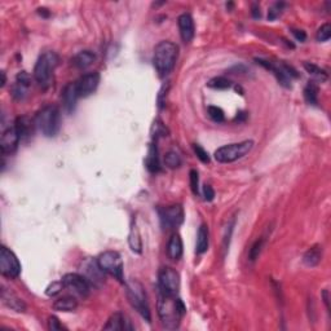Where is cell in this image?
Segmentation results:
<instances>
[{
  "mask_svg": "<svg viewBox=\"0 0 331 331\" xmlns=\"http://www.w3.org/2000/svg\"><path fill=\"white\" fill-rule=\"evenodd\" d=\"M185 312L186 308L181 299L161 293L158 300V316L164 328L176 330Z\"/></svg>",
  "mask_w": 331,
  "mask_h": 331,
  "instance_id": "1",
  "label": "cell"
},
{
  "mask_svg": "<svg viewBox=\"0 0 331 331\" xmlns=\"http://www.w3.org/2000/svg\"><path fill=\"white\" fill-rule=\"evenodd\" d=\"M179 47L175 43L163 40L154 48L153 65L159 77H166L173 70L178 61Z\"/></svg>",
  "mask_w": 331,
  "mask_h": 331,
  "instance_id": "2",
  "label": "cell"
},
{
  "mask_svg": "<svg viewBox=\"0 0 331 331\" xmlns=\"http://www.w3.org/2000/svg\"><path fill=\"white\" fill-rule=\"evenodd\" d=\"M58 62H60V58H58L57 53L53 52V51L44 52L38 58L35 68H34V79L38 83L39 87L43 88V90L50 87L53 73H55Z\"/></svg>",
  "mask_w": 331,
  "mask_h": 331,
  "instance_id": "3",
  "label": "cell"
},
{
  "mask_svg": "<svg viewBox=\"0 0 331 331\" xmlns=\"http://www.w3.org/2000/svg\"><path fill=\"white\" fill-rule=\"evenodd\" d=\"M35 124L46 137H53L58 134L61 127V113L55 105H47L39 110L35 117Z\"/></svg>",
  "mask_w": 331,
  "mask_h": 331,
  "instance_id": "4",
  "label": "cell"
},
{
  "mask_svg": "<svg viewBox=\"0 0 331 331\" xmlns=\"http://www.w3.org/2000/svg\"><path fill=\"white\" fill-rule=\"evenodd\" d=\"M126 295L132 308L135 311H137V313L144 320L150 322V310H149L148 299H146V293L144 290V286L137 279H129V281L126 282Z\"/></svg>",
  "mask_w": 331,
  "mask_h": 331,
  "instance_id": "5",
  "label": "cell"
},
{
  "mask_svg": "<svg viewBox=\"0 0 331 331\" xmlns=\"http://www.w3.org/2000/svg\"><path fill=\"white\" fill-rule=\"evenodd\" d=\"M254 148L252 140H245L241 143L224 145L215 151V159L220 163H232L246 157Z\"/></svg>",
  "mask_w": 331,
  "mask_h": 331,
  "instance_id": "6",
  "label": "cell"
},
{
  "mask_svg": "<svg viewBox=\"0 0 331 331\" xmlns=\"http://www.w3.org/2000/svg\"><path fill=\"white\" fill-rule=\"evenodd\" d=\"M97 263L100 268L105 273L110 274L118 279L119 282L124 283V274H123V260L122 256L117 251H105L97 257Z\"/></svg>",
  "mask_w": 331,
  "mask_h": 331,
  "instance_id": "7",
  "label": "cell"
},
{
  "mask_svg": "<svg viewBox=\"0 0 331 331\" xmlns=\"http://www.w3.org/2000/svg\"><path fill=\"white\" fill-rule=\"evenodd\" d=\"M158 283L162 294L176 296L180 290V276L173 268L164 267L159 271Z\"/></svg>",
  "mask_w": 331,
  "mask_h": 331,
  "instance_id": "8",
  "label": "cell"
},
{
  "mask_svg": "<svg viewBox=\"0 0 331 331\" xmlns=\"http://www.w3.org/2000/svg\"><path fill=\"white\" fill-rule=\"evenodd\" d=\"M0 273L7 278H17L21 273V264L12 250L3 246L0 250Z\"/></svg>",
  "mask_w": 331,
  "mask_h": 331,
  "instance_id": "9",
  "label": "cell"
},
{
  "mask_svg": "<svg viewBox=\"0 0 331 331\" xmlns=\"http://www.w3.org/2000/svg\"><path fill=\"white\" fill-rule=\"evenodd\" d=\"M162 227L164 229H176L184 222V208L181 205L168 206L159 210Z\"/></svg>",
  "mask_w": 331,
  "mask_h": 331,
  "instance_id": "10",
  "label": "cell"
},
{
  "mask_svg": "<svg viewBox=\"0 0 331 331\" xmlns=\"http://www.w3.org/2000/svg\"><path fill=\"white\" fill-rule=\"evenodd\" d=\"M61 281L63 282V286L68 290L73 291V294L82 298H87L91 291L90 282L84 278L83 274L79 273H68L62 277Z\"/></svg>",
  "mask_w": 331,
  "mask_h": 331,
  "instance_id": "11",
  "label": "cell"
},
{
  "mask_svg": "<svg viewBox=\"0 0 331 331\" xmlns=\"http://www.w3.org/2000/svg\"><path fill=\"white\" fill-rule=\"evenodd\" d=\"M82 271L84 278L90 282L91 286L100 288L105 282V272L100 268L97 260L85 259L82 263Z\"/></svg>",
  "mask_w": 331,
  "mask_h": 331,
  "instance_id": "12",
  "label": "cell"
},
{
  "mask_svg": "<svg viewBox=\"0 0 331 331\" xmlns=\"http://www.w3.org/2000/svg\"><path fill=\"white\" fill-rule=\"evenodd\" d=\"M99 83H100V74L97 72L87 73V74L82 75V77L75 82L79 97L91 96V95L97 90Z\"/></svg>",
  "mask_w": 331,
  "mask_h": 331,
  "instance_id": "13",
  "label": "cell"
},
{
  "mask_svg": "<svg viewBox=\"0 0 331 331\" xmlns=\"http://www.w3.org/2000/svg\"><path fill=\"white\" fill-rule=\"evenodd\" d=\"M21 141L18 132H17L16 127L12 126L7 128L3 132L2 137H0V150L3 156H8V154H13L18 148V144Z\"/></svg>",
  "mask_w": 331,
  "mask_h": 331,
  "instance_id": "14",
  "label": "cell"
},
{
  "mask_svg": "<svg viewBox=\"0 0 331 331\" xmlns=\"http://www.w3.org/2000/svg\"><path fill=\"white\" fill-rule=\"evenodd\" d=\"M31 85V79L30 75L26 72H21L16 77V82L12 85V96H13L14 100L17 101H21V100L25 99L28 96L29 88Z\"/></svg>",
  "mask_w": 331,
  "mask_h": 331,
  "instance_id": "15",
  "label": "cell"
},
{
  "mask_svg": "<svg viewBox=\"0 0 331 331\" xmlns=\"http://www.w3.org/2000/svg\"><path fill=\"white\" fill-rule=\"evenodd\" d=\"M78 99H79V95H78L75 82L68 83V84L65 85V88L62 90V95H61V100H62L63 109H65L66 113L72 114V113L74 112Z\"/></svg>",
  "mask_w": 331,
  "mask_h": 331,
  "instance_id": "16",
  "label": "cell"
},
{
  "mask_svg": "<svg viewBox=\"0 0 331 331\" xmlns=\"http://www.w3.org/2000/svg\"><path fill=\"white\" fill-rule=\"evenodd\" d=\"M179 30H180V36L184 43H190L194 38V21L193 17L188 13H184L179 17L178 19Z\"/></svg>",
  "mask_w": 331,
  "mask_h": 331,
  "instance_id": "17",
  "label": "cell"
},
{
  "mask_svg": "<svg viewBox=\"0 0 331 331\" xmlns=\"http://www.w3.org/2000/svg\"><path fill=\"white\" fill-rule=\"evenodd\" d=\"M2 300H3V303L8 308L16 311V312L21 313L26 311V304L24 303V300L21 298H18L13 291L8 290L4 286H2Z\"/></svg>",
  "mask_w": 331,
  "mask_h": 331,
  "instance_id": "18",
  "label": "cell"
},
{
  "mask_svg": "<svg viewBox=\"0 0 331 331\" xmlns=\"http://www.w3.org/2000/svg\"><path fill=\"white\" fill-rule=\"evenodd\" d=\"M14 127H16L17 132H18L22 141V140H29L31 136H33L34 127H36V124H35V121H31L29 117L22 115V117H18L16 119V122H14Z\"/></svg>",
  "mask_w": 331,
  "mask_h": 331,
  "instance_id": "19",
  "label": "cell"
},
{
  "mask_svg": "<svg viewBox=\"0 0 331 331\" xmlns=\"http://www.w3.org/2000/svg\"><path fill=\"white\" fill-rule=\"evenodd\" d=\"M104 330H134V326L131 325L126 316L121 312H117L107 320L106 325L104 326Z\"/></svg>",
  "mask_w": 331,
  "mask_h": 331,
  "instance_id": "20",
  "label": "cell"
},
{
  "mask_svg": "<svg viewBox=\"0 0 331 331\" xmlns=\"http://www.w3.org/2000/svg\"><path fill=\"white\" fill-rule=\"evenodd\" d=\"M184 246H183V239H181L180 234L175 233L172 234V237L170 238L167 245V255L170 259L172 260H180L183 256Z\"/></svg>",
  "mask_w": 331,
  "mask_h": 331,
  "instance_id": "21",
  "label": "cell"
},
{
  "mask_svg": "<svg viewBox=\"0 0 331 331\" xmlns=\"http://www.w3.org/2000/svg\"><path fill=\"white\" fill-rule=\"evenodd\" d=\"M323 256V249L321 245H316V246L311 247L308 251L304 254L303 263L306 267H317L321 263Z\"/></svg>",
  "mask_w": 331,
  "mask_h": 331,
  "instance_id": "22",
  "label": "cell"
},
{
  "mask_svg": "<svg viewBox=\"0 0 331 331\" xmlns=\"http://www.w3.org/2000/svg\"><path fill=\"white\" fill-rule=\"evenodd\" d=\"M78 308V301L74 296L66 295L62 298H58L53 303V310L58 312H74Z\"/></svg>",
  "mask_w": 331,
  "mask_h": 331,
  "instance_id": "23",
  "label": "cell"
},
{
  "mask_svg": "<svg viewBox=\"0 0 331 331\" xmlns=\"http://www.w3.org/2000/svg\"><path fill=\"white\" fill-rule=\"evenodd\" d=\"M95 60H96V55L92 51H82L73 57L72 62L75 68L85 69L92 65Z\"/></svg>",
  "mask_w": 331,
  "mask_h": 331,
  "instance_id": "24",
  "label": "cell"
},
{
  "mask_svg": "<svg viewBox=\"0 0 331 331\" xmlns=\"http://www.w3.org/2000/svg\"><path fill=\"white\" fill-rule=\"evenodd\" d=\"M145 166L151 173H156L161 170V163H159L158 158V149L154 144H151L150 148H149L148 156H146L145 159Z\"/></svg>",
  "mask_w": 331,
  "mask_h": 331,
  "instance_id": "25",
  "label": "cell"
},
{
  "mask_svg": "<svg viewBox=\"0 0 331 331\" xmlns=\"http://www.w3.org/2000/svg\"><path fill=\"white\" fill-rule=\"evenodd\" d=\"M208 242H210V233H208L207 225L202 224L198 229L197 233V252L198 254H203L207 251Z\"/></svg>",
  "mask_w": 331,
  "mask_h": 331,
  "instance_id": "26",
  "label": "cell"
},
{
  "mask_svg": "<svg viewBox=\"0 0 331 331\" xmlns=\"http://www.w3.org/2000/svg\"><path fill=\"white\" fill-rule=\"evenodd\" d=\"M128 242L132 251L136 252V254H141V251H143V241H141V235H140L139 228L136 225H132Z\"/></svg>",
  "mask_w": 331,
  "mask_h": 331,
  "instance_id": "27",
  "label": "cell"
},
{
  "mask_svg": "<svg viewBox=\"0 0 331 331\" xmlns=\"http://www.w3.org/2000/svg\"><path fill=\"white\" fill-rule=\"evenodd\" d=\"M304 99L310 105L318 104V87L315 82H310L304 88Z\"/></svg>",
  "mask_w": 331,
  "mask_h": 331,
  "instance_id": "28",
  "label": "cell"
},
{
  "mask_svg": "<svg viewBox=\"0 0 331 331\" xmlns=\"http://www.w3.org/2000/svg\"><path fill=\"white\" fill-rule=\"evenodd\" d=\"M181 163H183V158H181L179 151L170 150L164 156V164H166L168 168H171V170L179 168L181 166Z\"/></svg>",
  "mask_w": 331,
  "mask_h": 331,
  "instance_id": "29",
  "label": "cell"
},
{
  "mask_svg": "<svg viewBox=\"0 0 331 331\" xmlns=\"http://www.w3.org/2000/svg\"><path fill=\"white\" fill-rule=\"evenodd\" d=\"M304 68H305L306 72L310 73L311 75H313L316 79L321 80V82H325V80L327 79V73H326L323 69L318 68L317 65H315V63L305 62L304 63Z\"/></svg>",
  "mask_w": 331,
  "mask_h": 331,
  "instance_id": "30",
  "label": "cell"
},
{
  "mask_svg": "<svg viewBox=\"0 0 331 331\" xmlns=\"http://www.w3.org/2000/svg\"><path fill=\"white\" fill-rule=\"evenodd\" d=\"M207 85L210 88H214V90H228V88L232 87V82L225 77H216L212 78L207 83Z\"/></svg>",
  "mask_w": 331,
  "mask_h": 331,
  "instance_id": "31",
  "label": "cell"
},
{
  "mask_svg": "<svg viewBox=\"0 0 331 331\" xmlns=\"http://www.w3.org/2000/svg\"><path fill=\"white\" fill-rule=\"evenodd\" d=\"M286 3L283 2H276L274 4H272V7L268 11V19L269 21H274V19L278 18L282 14V12L285 11Z\"/></svg>",
  "mask_w": 331,
  "mask_h": 331,
  "instance_id": "32",
  "label": "cell"
},
{
  "mask_svg": "<svg viewBox=\"0 0 331 331\" xmlns=\"http://www.w3.org/2000/svg\"><path fill=\"white\" fill-rule=\"evenodd\" d=\"M207 112H208V117H210L214 122H216V123H222V122H224L225 115H224V112H223L222 107L208 106Z\"/></svg>",
  "mask_w": 331,
  "mask_h": 331,
  "instance_id": "33",
  "label": "cell"
},
{
  "mask_svg": "<svg viewBox=\"0 0 331 331\" xmlns=\"http://www.w3.org/2000/svg\"><path fill=\"white\" fill-rule=\"evenodd\" d=\"M263 246H264L263 238L257 239V241L252 245V247L250 249V252H249V259L251 260V261H255V260L259 257L260 252H261V250H263Z\"/></svg>",
  "mask_w": 331,
  "mask_h": 331,
  "instance_id": "34",
  "label": "cell"
},
{
  "mask_svg": "<svg viewBox=\"0 0 331 331\" xmlns=\"http://www.w3.org/2000/svg\"><path fill=\"white\" fill-rule=\"evenodd\" d=\"M330 38H331V25L330 24H325V25H322L320 29H318L316 39H317L318 41H327Z\"/></svg>",
  "mask_w": 331,
  "mask_h": 331,
  "instance_id": "35",
  "label": "cell"
},
{
  "mask_svg": "<svg viewBox=\"0 0 331 331\" xmlns=\"http://www.w3.org/2000/svg\"><path fill=\"white\" fill-rule=\"evenodd\" d=\"M189 179H190V189H192V192L194 195L200 194V178H198V172L197 170H192L189 172Z\"/></svg>",
  "mask_w": 331,
  "mask_h": 331,
  "instance_id": "36",
  "label": "cell"
},
{
  "mask_svg": "<svg viewBox=\"0 0 331 331\" xmlns=\"http://www.w3.org/2000/svg\"><path fill=\"white\" fill-rule=\"evenodd\" d=\"M62 289H65V286H63V282L62 281H57V282H52L48 288H47L46 290V294L48 296H56L58 295V294L62 291Z\"/></svg>",
  "mask_w": 331,
  "mask_h": 331,
  "instance_id": "37",
  "label": "cell"
},
{
  "mask_svg": "<svg viewBox=\"0 0 331 331\" xmlns=\"http://www.w3.org/2000/svg\"><path fill=\"white\" fill-rule=\"evenodd\" d=\"M193 149H194L195 156L198 157V159H200L201 162H203V163H208V162H210V157H208L207 151H206L202 146L195 144V145H193Z\"/></svg>",
  "mask_w": 331,
  "mask_h": 331,
  "instance_id": "38",
  "label": "cell"
},
{
  "mask_svg": "<svg viewBox=\"0 0 331 331\" xmlns=\"http://www.w3.org/2000/svg\"><path fill=\"white\" fill-rule=\"evenodd\" d=\"M48 328L51 331H60L62 330L63 326L60 323V320H58L56 316H51L50 320H48Z\"/></svg>",
  "mask_w": 331,
  "mask_h": 331,
  "instance_id": "39",
  "label": "cell"
},
{
  "mask_svg": "<svg viewBox=\"0 0 331 331\" xmlns=\"http://www.w3.org/2000/svg\"><path fill=\"white\" fill-rule=\"evenodd\" d=\"M153 128L156 129V134L153 135L154 137H156V139H158L159 136H167V129H166V127L163 126V124L161 123V122H158L157 121L156 123H154V126H153Z\"/></svg>",
  "mask_w": 331,
  "mask_h": 331,
  "instance_id": "40",
  "label": "cell"
},
{
  "mask_svg": "<svg viewBox=\"0 0 331 331\" xmlns=\"http://www.w3.org/2000/svg\"><path fill=\"white\" fill-rule=\"evenodd\" d=\"M203 195H205V200L207 201V202H211V201L214 200L215 192L214 189H212V186L205 185V188H203Z\"/></svg>",
  "mask_w": 331,
  "mask_h": 331,
  "instance_id": "41",
  "label": "cell"
},
{
  "mask_svg": "<svg viewBox=\"0 0 331 331\" xmlns=\"http://www.w3.org/2000/svg\"><path fill=\"white\" fill-rule=\"evenodd\" d=\"M293 34L299 41H304L306 39L305 31H303V30H295V29H293Z\"/></svg>",
  "mask_w": 331,
  "mask_h": 331,
  "instance_id": "42",
  "label": "cell"
},
{
  "mask_svg": "<svg viewBox=\"0 0 331 331\" xmlns=\"http://www.w3.org/2000/svg\"><path fill=\"white\" fill-rule=\"evenodd\" d=\"M322 298H323V301H325V304H326V308H327V312H330V304H328L330 303V294H328L327 290L323 291Z\"/></svg>",
  "mask_w": 331,
  "mask_h": 331,
  "instance_id": "43",
  "label": "cell"
},
{
  "mask_svg": "<svg viewBox=\"0 0 331 331\" xmlns=\"http://www.w3.org/2000/svg\"><path fill=\"white\" fill-rule=\"evenodd\" d=\"M260 16H261V14H260L259 4H254V6H252V17H254V18H260Z\"/></svg>",
  "mask_w": 331,
  "mask_h": 331,
  "instance_id": "44",
  "label": "cell"
},
{
  "mask_svg": "<svg viewBox=\"0 0 331 331\" xmlns=\"http://www.w3.org/2000/svg\"><path fill=\"white\" fill-rule=\"evenodd\" d=\"M38 13L43 17H50V12H48V9L47 8H39Z\"/></svg>",
  "mask_w": 331,
  "mask_h": 331,
  "instance_id": "45",
  "label": "cell"
},
{
  "mask_svg": "<svg viewBox=\"0 0 331 331\" xmlns=\"http://www.w3.org/2000/svg\"><path fill=\"white\" fill-rule=\"evenodd\" d=\"M6 82H7L6 73H4V72H2V87H3V85H4V84H6Z\"/></svg>",
  "mask_w": 331,
  "mask_h": 331,
  "instance_id": "46",
  "label": "cell"
}]
</instances>
